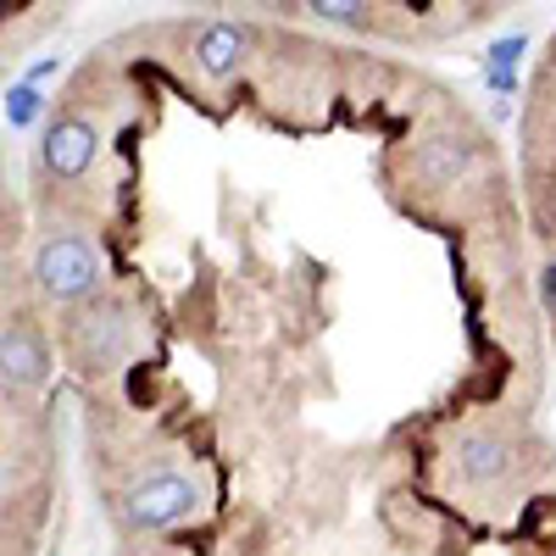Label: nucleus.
Here are the masks:
<instances>
[{"instance_id":"9b49d317","label":"nucleus","mask_w":556,"mask_h":556,"mask_svg":"<svg viewBox=\"0 0 556 556\" xmlns=\"http://www.w3.org/2000/svg\"><path fill=\"white\" fill-rule=\"evenodd\" d=\"M56 73H62V56H45V62H34L23 78H28V84H51Z\"/></svg>"},{"instance_id":"f257e3e1","label":"nucleus","mask_w":556,"mask_h":556,"mask_svg":"<svg viewBox=\"0 0 556 556\" xmlns=\"http://www.w3.org/2000/svg\"><path fill=\"white\" fill-rule=\"evenodd\" d=\"M34 290L51 306H84L106 290V256L78 228H51L34 245Z\"/></svg>"},{"instance_id":"f03ea898","label":"nucleus","mask_w":556,"mask_h":556,"mask_svg":"<svg viewBox=\"0 0 556 556\" xmlns=\"http://www.w3.org/2000/svg\"><path fill=\"white\" fill-rule=\"evenodd\" d=\"M134 306L123 295H96V301H84L73 306V323H67V351L73 362L84 367L89 379H101L112 374V367H123V356L134 351Z\"/></svg>"},{"instance_id":"423d86ee","label":"nucleus","mask_w":556,"mask_h":556,"mask_svg":"<svg viewBox=\"0 0 556 556\" xmlns=\"http://www.w3.org/2000/svg\"><path fill=\"white\" fill-rule=\"evenodd\" d=\"M190 62L206 84H235L256 62V34L245 23H206L190 45Z\"/></svg>"},{"instance_id":"20e7f679","label":"nucleus","mask_w":556,"mask_h":556,"mask_svg":"<svg viewBox=\"0 0 556 556\" xmlns=\"http://www.w3.org/2000/svg\"><path fill=\"white\" fill-rule=\"evenodd\" d=\"M484 167V146L468 134V128H429L424 139L412 146V178L424 184V190L445 195V190H462L468 178H479Z\"/></svg>"},{"instance_id":"39448f33","label":"nucleus","mask_w":556,"mask_h":556,"mask_svg":"<svg viewBox=\"0 0 556 556\" xmlns=\"http://www.w3.org/2000/svg\"><path fill=\"white\" fill-rule=\"evenodd\" d=\"M451 473L468 484V490H495L518 473V456L513 440L495 434V429H462L451 434Z\"/></svg>"},{"instance_id":"0eeeda50","label":"nucleus","mask_w":556,"mask_h":556,"mask_svg":"<svg viewBox=\"0 0 556 556\" xmlns=\"http://www.w3.org/2000/svg\"><path fill=\"white\" fill-rule=\"evenodd\" d=\"M101 156V128L89 117H56L45 128V146H39V167L51 178H84Z\"/></svg>"},{"instance_id":"f8f14e48","label":"nucleus","mask_w":556,"mask_h":556,"mask_svg":"<svg viewBox=\"0 0 556 556\" xmlns=\"http://www.w3.org/2000/svg\"><path fill=\"white\" fill-rule=\"evenodd\" d=\"M540 301H545V312H556V262H545V273H540Z\"/></svg>"},{"instance_id":"1a4fd4ad","label":"nucleus","mask_w":556,"mask_h":556,"mask_svg":"<svg viewBox=\"0 0 556 556\" xmlns=\"http://www.w3.org/2000/svg\"><path fill=\"white\" fill-rule=\"evenodd\" d=\"M45 117V84H28V78H17L12 89H7V123L23 134V128H34Z\"/></svg>"},{"instance_id":"ddd939ff","label":"nucleus","mask_w":556,"mask_h":556,"mask_svg":"<svg viewBox=\"0 0 556 556\" xmlns=\"http://www.w3.org/2000/svg\"><path fill=\"white\" fill-rule=\"evenodd\" d=\"M251 7H262V12H290V0H251Z\"/></svg>"},{"instance_id":"9d476101","label":"nucleus","mask_w":556,"mask_h":556,"mask_svg":"<svg viewBox=\"0 0 556 556\" xmlns=\"http://www.w3.org/2000/svg\"><path fill=\"white\" fill-rule=\"evenodd\" d=\"M301 12L329 28H367V0H301Z\"/></svg>"},{"instance_id":"7ed1b4c3","label":"nucleus","mask_w":556,"mask_h":556,"mask_svg":"<svg viewBox=\"0 0 556 556\" xmlns=\"http://www.w3.org/2000/svg\"><path fill=\"white\" fill-rule=\"evenodd\" d=\"M201 513V484L178 468H156L146 479H134L128 495H123V523L128 529H146V534H162V529H178L184 518Z\"/></svg>"},{"instance_id":"6e6552de","label":"nucleus","mask_w":556,"mask_h":556,"mask_svg":"<svg viewBox=\"0 0 556 556\" xmlns=\"http://www.w3.org/2000/svg\"><path fill=\"white\" fill-rule=\"evenodd\" d=\"M0 374H7L12 395H34V390H45V379H51V345H45V334L34 329L28 317L7 323V340H0Z\"/></svg>"}]
</instances>
